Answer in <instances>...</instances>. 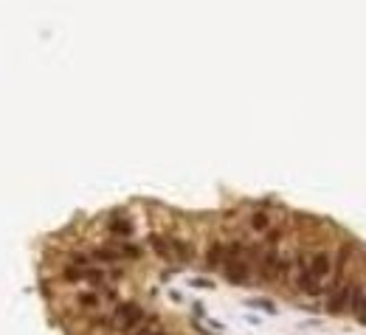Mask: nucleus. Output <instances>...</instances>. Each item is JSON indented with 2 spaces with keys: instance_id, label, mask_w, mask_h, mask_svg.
<instances>
[{
  "instance_id": "f257e3e1",
  "label": "nucleus",
  "mask_w": 366,
  "mask_h": 335,
  "mask_svg": "<svg viewBox=\"0 0 366 335\" xmlns=\"http://www.w3.org/2000/svg\"><path fill=\"white\" fill-rule=\"evenodd\" d=\"M144 321H146V313L135 301H118L113 307V313H110V329H116V332H135Z\"/></svg>"
},
{
  "instance_id": "423d86ee",
  "label": "nucleus",
  "mask_w": 366,
  "mask_h": 335,
  "mask_svg": "<svg viewBox=\"0 0 366 335\" xmlns=\"http://www.w3.org/2000/svg\"><path fill=\"white\" fill-rule=\"evenodd\" d=\"M276 265H279V254H276V248L270 245V248L265 251L262 262H259V276H262L265 282H270L276 276Z\"/></svg>"
},
{
  "instance_id": "9b49d317",
  "label": "nucleus",
  "mask_w": 366,
  "mask_h": 335,
  "mask_svg": "<svg viewBox=\"0 0 366 335\" xmlns=\"http://www.w3.org/2000/svg\"><path fill=\"white\" fill-rule=\"evenodd\" d=\"M223 259H226V245L223 242H211V248H208V254H206V265L208 268H220Z\"/></svg>"
},
{
  "instance_id": "7ed1b4c3",
  "label": "nucleus",
  "mask_w": 366,
  "mask_h": 335,
  "mask_svg": "<svg viewBox=\"0 0 366 335\" xmlns=\"http://www.w3.org/2000/svg\"><path fill=\"white\" fill-rule=\"evenodd\" d=\"M307 270H310L316 279L329 276V270H332V256H329L327 251H316V254H313V259L307 262Z\"/></svg>"
},
{
  "instance_id": "1a4fd4ad",
  "label": "nucleus",
  "mask_w": 366,
  "mask_h": 335,
  "mask_svg": "<svg viewBox=\"0 0 366 335\" xmlns=\"http://www.w3.org/2000/svg\"><path fill=\"white\" fill-rule=\"evenodd\" d=\"M76 304H79L82 310H99V307H102V293H96V290H82L79 296H76Z\"/></svg>"
},
{
  "instance_id": "dca6fc26",
  "label": "nucleus",
  "mask_w": 366,
  "mask_h": 335,
  "mask_svg": "<svg viewBox=\"0 0 366 335\" xmlns=\"http://www.w3.org/2000/svg\"><path fill=\"white\" fill-rule=\"evenodd\" d=\"M133 335H169V332H166L164 327H158V324L152 321V324H146V327H144V324H141V327L135 329Z\"/></svg>"
},
{
  "instance_id": "39448f33",
  "label": "nucleus",
  "mask_w": 366,
  "mask_h": 335,
  "mask_svg": "<svg viewBox=\"0 0 366 335\" xmlns=\"http://www.w3.org/2000/svg\"><path fill=\"white\" fill-rule=\"evenodd\" d=\"M349 299H352V287H338L332 296H329V301H327V310L332 313V316H338V313H344L347 310V304H349Z\"/></svg>"
},
{
  "instance_id": "f8f14e48",
  "label": "nucleus",
  "mask_w": 366,
  "mask_h": 335,
  "mask_svg": "<svg viewBox=\"0 0 366 335\" xmlns=\"http://www.w3.org/2000/svg\"><path fill=\"white\" fill-rule=\"evenodd\" d=\"M107 231L113 234V237H130V234H133V223H130V220L116 217V220H110V223H107Z\"/></svg>"
},
{
  "instance_id": "2eb2a0df",
  "label": "nucleus",
  "mask_w": 366,
  "mask_h": 335,
  "mask_svg": "<svg viewBox=\"0 0 366 335\" xmlns=\"http://www.w3.org/2000/svg\"><path fill=\"white\" fill-rule=\"evenodd\" d=\"M116 251L121 254V259H138V256H141V248H138V245H133V242H118Z\"/></svg>"
},
{
  "instance_id": "ddd939ff",
  "label": "nucleus",
  "mask_w": 366,
  "mask_h": 335,
  "mask_svg": "<svg viewBox=\"0 0 366 335\" xmlns=\"http://www.w3.org/2000/svg\"><path fill=\"white\" fill-rule=\"evenodd\" d=\"M352 310H355V316H360V321H366V296L358 290V287H352Z\"/></svg>"
},
{
  "instance_id": "0eeeda50",
  "label": "nucleus",
  "mask_w": 366,
  "mask_h": 335,
  "mask_svg": "<svg viewBox=\"0 0 366 335\" xmlns=\"http://www.w3.org/2000/svg\"><path fill=\"white\" fill-rule=\"evenodd\" d=\"M169 251H172V259H177L180 265L195 259V248L189 242H183V239H169Z\"/></svg>"
},
{
  "instance_id": "6e6552de",
  "label": "nucleus",
  "mask_w": 366,
  "mask_h": 335,
  "mask_svg": "<svg viewBox=\"0 0 366 335\" xmlns=\"http://www.w3.org/2000/svg\"><path fill=\"white\" fill-rule=\"evenodd\" d=\"M90 259L93 262H102V265H113V262H121V254L116 248H93Z\"/></svg>"
},
{
  "instance_id": "20e7f679",
  "label": "nucleus",
  "mask_w": 366,
  "mask_h": 335,
  "mask_svg": "<svg viewBox=\"0 0 366 335\" xmlns=\"http://www.w3.org/2000/svg\"><path fill=\"white\" fill-rule=\"evenodd\" d=\"M296 287H299L301 293H307V296H318V293H321V279H316V276H313L307 268H299Z\"/></svg>"
},
{
  "instance_id": "4468645a",
  "label": "nucleus",
  "mask_w": 366,
  "mask_h": 335,
  "mask_svg": "<svg viewBox=\"0 0 366 335\" xmlns=\"http://www.w3.org/2000/svg\"><path fill=\"white\" fill-rule=\"evenodd\" d=\"M251 228H254V231H268L270 228V217L265 211H254L251 214Z\"/></svg>"
},
{
  "instance_id": "f03ea898",
  "label": "nucleus",
  "mask_w": 366,
  "mask_h": 335,
  "mask_svg": "<svg viewBox=\"0 0 366 335\" xmlns=\"http://www.w3.org/2000/svg\"><path fill=\"white\" fill-rule=\"evenodd\" d=\"M223 270H226V279L234 282V285H245L251 276V265L245 256H239V259H226L223 262Z\"/></svg>"
},
{
  "instance_id": "9d476101",
  "label": "nucleus",
  "mask_w": 366,
  "mask_h": 335,
  "mask_svg": "<svg viewBox=\"0 0 366 335\" xmlns=\"http://www.w3.org/2000/svg\"><path fill=\"white\" fill-rule=\"evenodd\" d=\"M149 245H152V251L161 256V259L175 262V259H172V251H169V239L166 237H161V234H149Z\"/></svg>"
}]
</instances>
